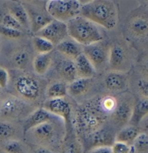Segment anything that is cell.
<instances>
[{"label":"cell","instance_id":"cell-34","mask_svg":"<svg viewBox=\"0 0 148 153\" xmlns=\"http://www.w3.org/2000/svg\"><path fill=\"white\" fill-rule=\"evenodd\" d=\"M4 149L7 153H24L22 144L16 140L7 142L4 146Z\"/></svg>","mask_w":148,"mask_h":153},{"label":"cell","instance_id":"cell-43","mask_svg":"<svg viewBox=\"0 0 148 153\" xmlns=\"http://www.w3.org/2000/svg\"><path fill=\"white\" fill-rule=\"evenodd\" d=\"M147 135H148V131H147Z\"/></svg>","mask_w":148,"mask_h":153},{"label":"cell","instance_id":"cell-19","mask_svg":"<svg viewBox=\"0 0 148 153\" xmlns=\"http://www.w3.org/2000/svg\"><path fill=\"white\" fill-rule=\"evenodd\" d=\"M91 85V78H81L78 77L67 86V92L72 97H80L85 95L90 89Z\"/></svg>","mask_w":148,"mask_h":153},{"label":"cell","instance_id":"cell-15","mask_svg":"<svg viewBox=\"0 0 148 153\" xmlns=\"http://www.w3.org/2000/svg\"><path fill=\"white\" fill-rule=\"evenodd\" d=\"M106 87L112 91H119L124 90L127 85L126 75L118 71H112L107 74L105 78Z\"/></svg>","mask_w":148,"mask_h":153},{"label":"cell","instance_id":"cell-4","mask_svg":"<svg viewBox=\"0 0 148 153\" xmlns=\"http://www.w3.org/2000/svg\"><path fill=\"white\" fill-rule=\"evenodd\" d=\"M81 5L78 0H50L46 2L45 10L52 19L67 23L79 16Z\"/></svg>","mask_w":148,"mask_h":153},{"label":"cell","instance_id":"cell-32","mask_svg":"<svg viewBox=\"0 0 148 153\" xmlns=\"http://www.w3.org/2000/svg\"><path fill=\"white\" fill-rule=\"evenodd\" d=\"M112 153H133L134 148L132 145H129L126 143L114 142L111 146Z\"/></svg>","mask_w":148,"mask_h":153},{"label":"cell","instance_id":"cell-39","mask_svg":"<svg viewBox=\"0 0 148 153\" xmlns=\"http://www.w3.org/2000/svg\"><path fill=\"white\" fill-rule=\"evenodd\" d=\"M89 153H112V150L109 146H101L91 149Z\"/></svg>","mask_w":148,"mask_h":153},{"label":"cell","instance_id":"cell-13","mask_svg":"<svg viewBox=\"0 0 148 153\" xmlns=\"http://www.w3.org/2000/svg\"><path fill=\"white\" fill-rule=\"evenodd\" d=\"M57 50L66 58L75 60L82 53L81 47L71 38H65L56 45Z\"/></svg>","mask_w":148,"mask_h":153},{"label":"cell","instance_id":"cell-10","mask_svg":"<svg viewBox=\"0 0 148 153\" xmlns=\"http://www.w3.org/2000/svg\"><path fill=\"white\" fill-rule=\"evenodd\" d=\"M23 104L15 97L5 98L0 105V116L4 117H16L22 112Z\"/></svg>","mask_w":148,"mask_h":153},{"label":"cell","instance_id":"cell-40","mask_svg":"<svg viewBox=\"0 0 148 153\" xmlns=\"http://www.w3.org/2000/svg\"><path fill=\"white\" fill-rule=\"evenodd\" d=\"M141 124V126L144 128V129H146L147 131H148V114L141 120V122H140V124Z\"/></svg>","mask_w":148,"mask_h":153},{"label":"cell","instance_id":"cell-42","mask_svg":"<svg viewBox=\"0 0 148 153\" xmlns=\"http://www.w3.org/2000/svg\"><path fill=\"white\" fill-rule=\"evenodd\" d=\"M144 68H145V71L148 73V59H147V60L144 62Z\"/></svg>","mask_w":148,"mask_h":153},{"label":"cell","instance_id":"cell-2","mask_svg":"<svg viewBox=\"0 0 148 153\" xmlns=\"http://www.w3.org/2000/svg\"><path fill=\"white\" fill-rule=\"evenodd\" d=\"M65 24L68 36L77 44L86 46L103 40V35L99 26L79 15Z\"/></svg>","mask_w":148,"mask_h":153},{"label":"cell","instance_id":"cell-14","mask_svg":"<svg viewBox=\"0 0 148 153\" xmlns=\"http://www.w3.org/2000/svg\"><path fill=\"white\" fill-rule=\"evenodd\" d=\"M126 61L125 49L119 45H114L109 50L108 62L110 67L113 70H119Z\"/></svg>","mask_w":148,"mask_h":153},{"label":"cell","instance_id":"cell-24","mask_svg":"<svg viewBox=\"0 0 148 153\" xmlns=\"http://www.w3.org/2000/svg\"><path fill=\"white\" fill-rule=\"evenodd\" d=\"M10 14L15 18V19L19 23L22 27L29 28L30 22L29 17L26 10L20 4H14L10 7Z\"/></svg>","mask_w":148,"mask_h":153},{"label":"cell","instance_id":"cell-23","mask_svg":"<svg viewBox=\"0 0 148 153\" xmlns=\"http://www.w3.org/2000/svg\"><path fill=\"white\" fill-rule=\"evenodd\" d=\"M51 63V57L48 54H39L33 60V68L37 74L43 75L45 74Z\"/></svg>","mask_w":148,"mask_h":153},{"label":"cell","instance_id":"cell-18","mask_svg":"<svg viewBox=\"0 0 148 153\" xmlns=\"http://www.w3.org/2000/svg\"><path fill=\"white\" fill-rule=\"evenodd\" d=\"M31 134L32 136L42 142H46L50 141L55 133V129L53 124H51V122H47V123H44V124H39L34 128H32L31 130Z\"/></svg>","mask_w":148,"mask_h":153},{"label":"cell","instance_id":"cell-1","mask_svg":"<svg viewBox=\"0 0 148 153\" xmlns=\"http://www.w3.org/2000/svg\"><path fill=\"white\" fill-rule=\"evenodd\" d=\"M79 16L88 19L98 26L113 29L118 23V10L112 1L95 0L81 5Z\"/></svg>","mask_w":148,"mask_h":153},{"label":"cell","instance_id":"cell-17","mask_svg":"<svg viewBox=\"0 0 148 153\" xmlns=\"http://www.w3.org/2000/svg\"><path fill=\"white\" fill-rule=\"evenodd\" d=\"M89 142L91 149L101 146H109L112 145V137L106 130L99 129L95 132L90 134Z\"/></svg>","mask_w":148,"mask_h":153},{"label":"cell","instance_id":"cell-12","mask_svg":"<svg viewBox=\"0 0 148 153\" xmlns=\"http://www.w3.org/2000/svg\"><path fill=\"white\" fill-rule=\"evenodd\" d=\"M27 14L29 17L30 26L35 33L39 31L41 29L46 26L49 23H51L53 20L47 14V12L43 13L42 11L37 10H30L29 11H27Z\"/></svg>","mask_w":148,"mask_h":153},{"label":"cell","instance_id":"cell-35","mask_svg":"<svg viewBox=\"0 0 148 153\" xmlns=\"http://www.w3.org/2000/svg\"><path fill=\"white\" fill-rule=\"evenodd\" d=\"M0 34L3 35L4 37L9 38H18L21 37L22 35V31L18 30H14V29L8 28L5 26L1 25L0 26Z\"/></svg>","mask_w":148,"mask_h":153},{"label":"cell","instance_id":"cell-29","mask_svg":"<svg viewBox=\"0 0 148 153\" xmlns=\"http://www.w3.org/2000/svg\"><path fill=\"white\" fill-rule=\"evenodd\" d=\"M134 150L139 152H145L148 151V135L147 133H139L132 143Z\"/></svg>","mask_w":148,"mask_h":153},{"label":"cell","instance_id":"cell-36","mask_svg":"<svg viewBox=\"0 0 148 153\" xmlns=\"http://www.w3.org/2000/svg\"><path fill=\"white\" fill-rule=\"evenodd\" d=\"M63 153H81L80 145L77 141L70 139L65 144Z\"/></svg>","mask_w":148,"mask_h":153},{"label":"cell","instance_id":"cell-9","mask_svg":"<svg viewBox=\"0 0 148 153\" xmlns=\"http://www.w3.org/2000/svg\"><path fill=\"white\" fill-rule=\"evenodd\" d=\"M52 119H53V115L51 114L47 111H45L44 108H39L34 111L26 118L24 124V131H28L39 124L51 122Z\"/></svg>","mask_w":148,"mask_h":153},{"label":"cell","instance_id":"cell-38","mask_svg":"<svg viewBox=\"0 0 148 153\" xmlns=\"http://www.w3.org/2000/svg\"><path fill=\"white\" fill-rule=\"evenodd\" d=\"M138 88L139 92L142 96L146 97L148 99V81L147 80H139L138 83Z\"/></svg>","mask_w":148,"mask_h":153},{"label":"cell","instance_id":"cell-20","mask_svg":"<svg viewBox=\"0 0 148 153\" xmlns=\"http://www.w3.org/2000/svg\"><path fill=\"white\" fill-rule=\"evenodd\" d=\"M148 114V99L143 98L140 99L134 108L132 109V116L130 118V125L132 126H138L140 124L141 120Z\"/></svg>","mask_w":148,"mask_h":153},{"label":"cell","instance_id":"cell-33","mask_svg":"<svg viewBox=\"0 0 148 153\" xmlns=\"http://www.w3.org/2000/svg\"><path fill=\"white\" fill-rule=\"evenodd\" d=\"M2 25L8 27V28L18 30H21L22 29L21 25L10 14H7L4 17L3 21H2Z\"/></svg>","mask_w":148,"mask_h":153},{"label":"cell","instance_id":"cell-3","mask_svg":"<svg viewBox=\"0 0 148 153\" xmlns=\"http://www.w3.org/2000/svg\"><path fill=\"white\" fill-rule=\"evenodd\" d=\"M106 118V114L100 109L98 101H96L79 108L77 111L76 122L80 132L90 135L100 129Z\"/></svg>","mask_w":148,"mask_h":153},{"label":"cell","instance_id":"cell-5","mask_svg":"<svg viewBox=\"0 0 148 153\" xmlns=\"http://www.w3.org/2000/svg\"><path fill=\"white\" fill-rule=\"evenodd\" d=\"M36 36L48 40L53 45H57L68 36L66 24L53 19L46 26L38 31Z\"/></svg>","mask_w":148,"mask_h":153},{"label":"cell","instance_id":"cell-41","mask_svg":"<svg viewBox=\"0 0 148 153\" xmlns=\"http://www.w3.org/2000/svg\"><path fill=\"white\" fill-rule=\"evenodd\" d=\"M35 153H53L52 152H51L50 150L46 149V148H44V147H40V148H38L36 151H35Z\"/></svg>","mask_w":148,"mask_h":153},{"label":"cell","instance_id":"cell-6","mask_svg":"<svg viewBox=\"0 0 148 153\" xmlns=\"http://www.w3.org/2000/svg\"><path fill=\"white\" fill-rule=\"evenodd\" d=\"M109 50L110 49L101 41L84 46L82 52L96 70L108 62Z\"/></svg>","mask_w":148,"mask_h":153},{"label":"cell","instance_id":"cell-37","mask_svg":"<svg viewBox=\"0 0 148 153\" xmlns=\"http://www.w3.org/2000/svg\"><path fill=\"white\" fill-rule=\"evenodd\" d=\"M8 81H9L8 71L4 68H0V87L4 88L7 85Z\"/></svg>","mask_w":148,"mask_h":153},{"label":"cell","instance_id":"cell-31","mask_svg":"<svg viewBox=\"0 0 148 153\" xmlns=\"http://www.w3.org/2000/svg\"><path fill=\"white\" fill-rule=\"evenodd\" d=\"M15 133L14 127L8 122H0V140H8Z\"/></svg>","mask_w":148,"mask_h":153},{"label":"cell","instance_id":"cell-28","mask_svg":"<svg viewBox=\"0 0 148 153\" xmlns=\"http://www.w3.org/2000/svg\"><path fill=\"white\" fill-rule=\"evenodd\" d=\"M99 107L101 110L107 114L109 112H113L117 107V101L114 97L111 96H106L99 100Z\"/></svg>","mask_w":148,"mask_h":153},{"label":"cell","instance_id":"cell-27","mask_svg":"<svg viewBox=\"0 0 148 153\" xmlns=\"http://www.w3.org/2000/svg\"><path fill=\"white\" fill-rule=\"evenodd\" d=\"M131 30L137 36H144L148 33V21L142 18H137L132 21Z\"/></svg>","mask_w":148,"mask_h":153},{"label":"cell","instance_id":"cell-7","mask_svg":"<svg viewBox=\"0 0 148 153\" xmlns=\"http://www.w3.org/2000/svg\"><path fill=\"white\" fill-rule=\"evenodd\" d=\"M15 88L22 97L28 100H35L39 96V84L32 76L26 75L19 76L15 83Z\"/></svg>","mask_w":148,"mask_h":153},{"label":"cell","instance_id":"cell-11","mask_svg":"<svg viewBox=\"0 0 148 153\" xmlns=\"http://www.w3.org/2000/svg\"><path fill=\"white\" fill-rule=\"evenodd\" d=\"M57 71L59 76L64 79L65 83H71L78 78L74 61L69 58L65 57L64 59L60 60L57 65Z\"/></svg>","mask_w":148,"mask_h":153},{"label":"cell","instance_id":"cell-16","mask_svg":"<svg viewBox=\"0 0 148 153\" xmlns=\"http://www.w3.org/2000/svg\"><path fill=\"white\" fill-rule=\"evenodd\" d=\"M76 71H77V76L81 78H91L95 73V69L93 65L91 64L88 58L84 55L82 52L78 57L73 60Z\"/></svg>","mask_w":148,"mask_h":153},{"label":"cell","instance_id":"cell-21","mask_svg":"<svg viewBox=\"0 0 148 153\" xmlns=\"http://www.w3.org/2000/svg\"><path fill=\"white\" fill-rule=\"evenodd\" d=\"M138 134L139 133L138 127L128 125L126 127H124L120 131H118L115 137V142H120L129 145H132Z\"/></svg>","mask_w":148,"mask_h":153},{"label":"cell","instance_id":"cell-30","mask_svg":"<svg viewBox=\"0 0 148 153\" xmlns=\"http://www.w3.org/2000/svg\"><path fill=\"white\" fill-rule=\"evenodd\" d=\"M28 61H29L28 53L24 51H20L16 52L12 57V62H13L14 65L19 69L25 68L28 64Z\"/></svg>","mask_w":148,"mask_h":153},{"label":"cell","instance_id":"cell-26","mask_svg":"<svg viewBox=\"0 0 148 153\" xmlns=\"http://www.w3.org/2000/svg\"><path fill=\"white\" fill-rule=\"evenodd\" d=\"M32 43L35 50L39 52V54H48L54 48V45L48 40L38 36L33 38Z\"/></svg>","mask_w":148,"mask_h":153},{"label":"cell","instance_id":"cell-25","mask_svg":"<svg viewBox=\"0 0 148 153\" xmlns=\"http://www.w3.org/2000/svg\"><path fill=\"white\" fill-rule=\"evenodd\" d=\"M67 94V85L65 82H55L48 87L46 96L49 99L53 98H65Z\"/></svg>","mask_w":148,"mask_h":153},{"label":"cell","instance_id":"cell-22","mask_svg":"<svg viewBox=\"0 0 148 153\" xmlns=\"http://www.w3.org/2000/svg\"><path fill=\"white\" fill-rule=\"evenodd\" d=\"M132 109L127 103H120L117 105L116 109L113 111V117L116 122L119 124H126L130 121Z\"/></svg>","mask_w":148,"mask_h":153},{"label":"cell","instance_id":"cell-8","mask_svg":"<svg viewBox=\"0 0 148 153\" xmlns=\"http://www.w3.org/2000/svg\"><path fill=\"white\" fill-rule=\"evenodd\" d=\"M51 114L64 118L65 121L69 119L71 115V105L65 98H53L45 101L44 107Z\"/></svg>","mask_w":148,"mask_h":153}]
</instances>
